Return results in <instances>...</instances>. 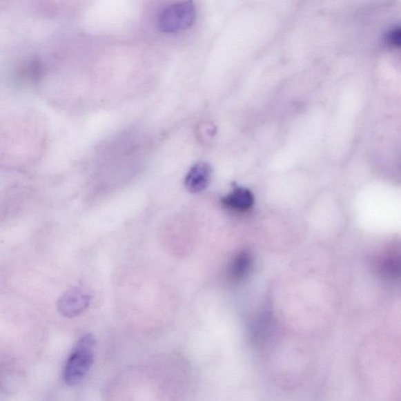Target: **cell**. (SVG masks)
Wrapping results in <instances>:
<instances>
[{
  "label": "cell",
  "instance_id": "cell-7",
  "mask_svg": "<svg viewBox=\"0 0 401 401\" xmlns=\"http://www.w3.org/2000/svg\"><path fill=\"white\" fill-rule=\"evenodd\" d=\"M386 39L389 45L401 48V27L391 29L387 33Z\"/></svg>",
  "mask_w": 401,
  "mask_h": 401
},
{
  "label": "cell",
  "instance_id": "cell-6",
  "mask_svg": "<svg viewBox=\"0 0 401 401\" xmlns=\"http://www.w3.org/2000/svg\"><path fill=\"white\" fill-rule=\"evenodd\" d=\"M253 264V257L248 252L238 254L230 267V277L234 280H240L245 277Z\"/></svg>",
  "mask_w": 401,
  "mask_h": 401
},
{
  "label": "cell",
  "instance_id": "cell-5",
  "mask_svg": "<svg viewBox=\"0 0 401 401\" xmlns=\"http://www.w3.org/2000/svg\"><path fill=\"white\" fill-rule=\"evenodd\" d=\"M224 204L237 211H246L254 203V197L247 188H237L223 199Z\"/></svg>",
  "mask_w": 401,
  "mask_h": 401
},
{
  "label": "cell",
  "instance_id": "cell-4",
  "mask_svg": "<svg viewBox=\"0 0 401 401\" xmlns=\"http://www.w3.org/2000/svg\"><path fill=\"white\" fill-rule=\"evenodd\" d=\"M212 175L211 167L205 162H200L190 168L185 178V186L190 193H200L204 190Z\"/></svg>",
  "mask_w": 401,
  "mask_h": 401
},
{
  "label": "cell",
  "instance_id": "cell-2",
  "mask_svg": "<svg viewBox=\"0 0 401 401\" xmlns=\"http://www.w3.org/2000/svg\"><path fill=\"white\" fill-rule=\"evenodd\" d=\"M195 15L193 3H174L162 11L159 21V28L166 33L184 30L193 24Z\"/></svg>",
  "mask_w": 401,
  "mask_h": 401
},
{
  "label": "cell",
  "instance_id": "cell-1",
  "mask_svg": "<svg viewBox=\"0 0 401 401\" xmlns=\"http://www.w3.org/2000/svg\"><path fill=\"white\" fill-rule=\"evenodd\" d=\"M95 350L96 340L92 334L83 336L75 346L63 369V379L68 386L77 385L89 373L94 363Z\"/></svg>",
  "mask_w": 401,
  "mask_h": 401
},
{
  "label": "cell",
  "instance_id": "cell-3",
  "mask_svg": "<svg viewBox=\"0 0 401 401\" xmlns=\"http://www.w3.org/2000/svg\"><path fill=\"white\" fill-rule=\"evenodd\" d=\"M92 297L83 288H70L57 302V310L63 317L72 318L83 313L90 305Z\"/></svg>",
  "mask_w": 401,
  "mask_h": 401
}]
</instances>
